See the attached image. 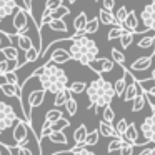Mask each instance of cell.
<instances>
[{"mask_svg":"<svg viewBox=\"0 0 155 155\" xmlns=\"http://www.w3.org/2000/svg\"><path fill=\"white\" fill-rule=\"evenodd\" d=\"M85 94H87L88 102H90V107H87V108H94L95 114H98V108H104L105 105H110L115 97L112 82L105 80L102 75H98L95 80H92L87 85Z\"/></svg>","mask_w":155,"mask_h":155,"instance_id":"6da1fadb","label":"cell"},{"mask_svg":"<svg viewBox=\"0 0 155 155\" xmlns=\"http://www.w3.org/2000/svg\"><path fill=\"white\" fill-rule=\"evenodd\" d=\"M68 54L72 60H77L82 65H88L92 60L98 57V45L95 40H92L88 35H77L74 34L70 37V45H68Z\"/></svg>","mask_w":155,"mask_h":155,"instance_id":"7a4b0ae2","label":"cell"},{"mask_svg":"<svg viewBox=\"0 0 155 155\" xmlns=\"http://www.w3.org/2000/svg\"><path fill=\"white\" fill-rule=\"evenodd\" d=\"M37 80L42 90L48 92V94H57L58 90L68 87V77L65 70L50 60L44 64V72L37 77Z\"/></svg>","mask_w":155,"mask_h":155,"instance_id":"3957f363","label":"cell"},{"mask_svg":"<svg viewBox=\"0 0 155 155\" xmlns=\"http://www.w3.org/2000/svg\"><path fill=\"white\" fill-rule=\"evenodd\" d=\"M32 14L25 8L18 7L14 12V18H12V27H14V34H25L28 30V24H30Z\"/></svg>","mask_w":155,"mask_h":155,"instance_id":"277c9868","label":"cell"},{"mask_svg":"<svg viewBox=\"0 0 155 155\" xmlns=\"http://www.w3.org/2000/svg\"><path fill=\"white\" fill-rule=\"evenodd\" d=\"M17 114H15L14 107L10 104H5V102H0V130L5 132L8 128H12L17 122Z\"/></svg>","mask_w":155,"mask_h":155,"instance_id":"5b68a950","label":"cell"},{"mask_svg":"<svg viewBox=\"0 0 155 155\" xmlns=\"http://www.w3.org/2000/svg\"><path fill=\"white\" fill-rule=\"evenodd\" d=\"M30 125L25 120H17L14 125V132H12V137L14 142L17 145H27L28 143V134H30Z\"/></svg>","mask_w":155,"mask_h":155,"instance_id":"8992f818","label":"cell"},{"mask_svg":"<svg viewBox=\"0 0 155 155\" xmlns=\"http://www.w3.org/2000/svg\"><path fill=\"white\" fill-rule=\"evenodd\" d=\"M140 134L147 142L155 143V112H152V115L143 118V122L140 124Z\"/></svg>","mask_w":155,"mask_h":155,"instance_id":"52a82bcc","label":"cell"},{"mask_svg":"<svg viewBox=\"0 0 155 155\" xmlns=\"http://www.w3.org/2000/svg\"><path fill=\"white\" fill-rule=\"evenodd\" d=\"M114 60H110V58H95V60H92L90 64L87 65V67H90L92 70L95 72V74L102 75V74H107V72H112L114 70Z\"/></svg>","mask_w":155,"mask_h":155,"instance_id":"ba28073f","label":"cell"},{"mask_svg":"<svg viewBox=\"0 0 155 155\" xmlns=\"http://www.w3.org/2000/svg\"><path fill=\"white\" fill-rule=\"evenodd\" d=\"M140 18H142V22H143L147 30H155V0L152 4L143 7V10L140 14Z\"/></svg>","mask_w":155,"mask_h":155,"instance_id":"9c48e42d","label":"cell"},{"mask_svg":"<svg viewBox=\"0 0 155 155\" xmlns=\"http://www.w3.org/2000/svg\"><path fill=\"white\" fill-rule=\"evenodd\" d=\"M45 48L52 52V55H50V62H54V64H57V65L67 64V62H70V60H72V58H70V54H68L67 48H62V47L54 48V45H48V47H45Z\"/></svg>","mask_w":155,"mask_h":155,"instance_id":"30bf717a","label":"cell"},{"mask_svg":"<svg viewBox=\"0 0 155 155\" xmlns=\"http://www.w3.org/2000/svg\"><path fill=\"white\" fill-rule=\"evenodd\" d=\"M122 27H124L125 30L134 32V34H143V32H148L147 28H138V18H137V15H135V10H132V12L127 14Z\"/></svg>","mask_w":155,"mask_h":155,"instance_id":"8fae6325","label":"cell"},{"mask_svg":"<svg viewBox=\"0 0 155 155\" xmlns=\"http://www.w3.org/2000/svg\"><path fill=\"white\" fill-rule=\"evenodd\" d=\"M10 42H15L18 50H22V52H27L34 45V40L27 34H10Z\"/></svg>","mask_w":155,"mask_h":155,"instance_id":"7c38bea8","label":"cell"},{"mask_svg":"<svg viewBox=\"0 0 155 155\" xmlns=\"http://www.w3.org/2000/svg\"><path fill=\"white\" fill-rule=\"evenodd\" d=\"M20 5L17 4V0H0V18H7L10 15H14V12Z\"/></svg>","mask_w":155,"mask_h":155,"instance_id":"4fadbf2b","label":"cell"},{"mask_svg":"<svg viewBox=\"0 0 155 155\" xmlns=\"http://www.w3.org/2000/svg\"><path fill=\"white\" fill-rule=\"evenodd\" d=\"M152 62H153V54L152 55H147V57H140L137 60L132 62L130 68L128 70H134V72H145L152 67Z\"/></svg>","mask_w":155,"mask_h":155,"instance_id":"5bb4252c","label":"cell"},{"mask_svg":"<svg viewBox=\"0 0 155 155\" xmlns=\"http://www.w3.org/2000/svg\"><path fill=\"white\" fill-rule=\"evenodd\" d=\"M122 138H124L125 142H128V143L138 145V130H137V125H135L134 122L127 125V130L124 132Z\"/></svg>","mask_w":155,"mask_h":155,"instance_id":"9a60e30c","label":"cell"},{"mask_svg":"<svg viewBox=\"0 0 155 155\" xmlns=\"http://www.w3.org/2000/svg\"><path fill=\"white\" fill-rule=\"evenodd\" d=\"M0 92L5 95V97H14V98H20L22 97V90L18 85L14 84H0Z\"/></svg>","mask_w":155,"mask_h":155,"instance_id":"2e32d148","label":"cell"},{"mask_svg":"<svg viewBox=\"0 0 155 155\" xmlns=\"http://www.w3.org/2000/svg\"><path fill=\"white\" fill-rule=\"evenodd\" d=\"M44 100H45V90H35V92H32L30 95H28V98H27V104H28V107L30 108H37V107H40L42 104H44Z\"/></svg>","mask_w":155,"mask_h":155,"instance_id":"e0dca14e","label":"cell"},{"mask_svg":"<svg viewBox=\"0 0 155 155\" xmlns=\"http://www.w3.org/2000/svg\"><path fill=\"white\" fill-rule=\"evenodd\" d=\"M87 14L85 12H80L77 17L74 18V34L77 35H82L84 34V28H85V24H87Z\"/></svg>","mask_w":155,"mask_h":155,"instance_id":"ac0fdd59","label":"cell"},{"mask_svg":"<svg viewBox=\"0 0 155 155\" xmlns=\"http://www.w3.org/2000/svg\"><path fill=\"white\" fill-rule=\"evenodd\" d=\"M0 54L4 55V58L10 62H17L18 60V48L14 45H5V47H0Z\"/></svg>","mask_w":155,"mask_h":155,"instance_id":"d6986e66","label":"cell"},{"mask_svg":"<svg viewBox=\"0 0 155 155\" xmlns=\"http://www.w3.org/2000/svg\"><path fill=\"white\" fill-rule=\"evenodd\" d=\"M55 95V98H54V107H57V108H60V107H64L65 105V102L70 98V92H68V88H62V90H58L57 94H54Z\"/></svg>","mask_w":155,"mask_h":155,"instance_id":"ffe728a7","label":"cell"},{"mask_svg":"<svg viewBox=\"0 0 155 155\" xmlns=\"http://www.w3.org/2000/svg\"><path fill=\"white\" fill-rule=\"evenodd\" d=\"M45 138H48L52 143H60V145H67L68 143V140H67V137H65L64 130H54V128H52V132Z\"/></svg>","mask_w":155,"mask_h":155,"instance_id":"44dd1931","label":"cell"},{"mask_svg":"<svg viewBox=\"0 0 155 155\" xmlns=\"http://www.w3.org/2000/svg\"><path fill=\"white\" fill-rule=\"evenodd\" d=\"M98 134L102 135V137H118L117 132H115V127L112 124H107V122L102 120L100 124H98Z\"/></svg>","mask_w":155,"mask_h":155,"instance_id":"7402d4cb","label":"cell"},{"mask_svg":"<svg viewBox=\"0 0 155 155\" xmlns=\"http://www.w3.org/2000/svg\"><path fill=\"white\" fill-rule=\"evenodd\" d=\"M98 20L104 25H115L117 24L114 12H108V10H105V8H100V10H98Z\"/></svg>","mask_w":155,"mask_h":155,"instance_id":"603a6c76","label":"cell"},{"mask_svg":"<svg viewBox=\"0 0 155 155\" xmlns=\"http://www.w3.org/2000/svg\"><path fill=\"white\" fill-rule=\"evenodd\" d=\"M147 100H145V92H138L132 100V112H140L145 107Z\"/></svg>","mask_w":155,"mask_h":155,"instance_id":"cb8c5ba5","label":"cell"},{"mask_svg":"<svg viewBox=\"0 0 155 155\" xmlns=\"http://www.w3.org/2000/svg\"><path fill=\"white\" fill-rule=\"evenodd\" d=\"M112 85H114L115 97H122V95H124L125 87H127V75L124 74L120 78H117V80H115V84H112Z\"/></svg>","mask_w":155,"mask_h":155,"instance_id":"d4e9b609","label":"cell"},{"mask_svg":"<svg viewBox=\"0 0 155 155\" xmlns=\"http://www.w3.org/2000/svg\"><path fill=\"white\" fill-rule=\"evenodd\" d=\"M50 30H54V32H62V34H65V32L68 30V27H67V24L64 22V18H52V22L47 25Z\"/></svg>","mask_w":155,"mask_h":155,"instance_id":"484cf974","label":"cell"},{"mask_svg":"<svg viewBox=\"0 0 155 155\" xmlns=\"http://www.w3.org/2000/svg\"><path fill=\"white\" fill-rule=\"evenodd\" d=\"M134 32H130V30H124L122 32V35L118 37V40H120V45H122V48L124 50H127L128 47L132 45V42H134Z\"/></svg>","mask_w":155,"mask_h":155,"instance_id":"4316f807","label":"cell"},{"mask_svg":"<svg viewBox=\"0 0 155 155\" xmlns=\"http://www.w3.org/2000/svg\"><path fill=\"white\" fill-rule=\"evenodd\" d=\"M155 44V30H152V35H143L140 40L137 42L138 48H150Z\"/></svg>","mask_w":155,"mask_h":155,"instance_id":"83f0119b","label":"cell"},{"mask_svg":"<svg viewBox=\"0 0 155 155\" xmlns=\"http://www.w3.org/2000/svg\"><path fill=\"white\" fill-rule=\"evenodd\" d=\"M98 25H100V20L98 17H94L92 20H87L85 24V28H84V35H92L98 30Z\"/></svg>","mask_w":155,"mask_h":155,"instance_id":"f1b7e54d","label":"cell"},{"mask_svg":"<svg viewBox=\"0 0 155 155\" xmlns=\"http://www.w3.org/2000/svg\"><path fill=\"white\" fill-rule=\"evenodd\" d=\"M68 155H95L92 150H88L84 143H75V147L68 148Z\"/></svg>","mask_w":155,"mask_h":155,"instance_id":"f546056e","label":"cell"},{"mask_svg":"<svg viewBox=\"0 0 155 155\" xmlns=\"http://www.w3.org/2000/svg\"><path fill=\"white\" fill-rule=\"evenodd\" d=\"M87 132L88 130H87V125H85V124L78 125V127L75 128V132H74V142H75V143H84Z\"/></svg>","mask_w":155,"mask_h":155,"instance_id":"4dcf8cb0","label":"cell"},{"mask_svg":"<svg viewBox=\"0 0 155 155\" xmlns=\"http://www.w3.org/2000/svg\"><path fill=\"white\" fill-rule=\"evenodd\" d=\"M98 128L97 130H92V132H87L85 135V140H84V145L85 147H94V145L98 143Z\"/></svg>","mask_w":155,"mask_h":155,"instance_id":"1f68e13d","label":"cell"},{"mask_svg":"<svg viewBox=\"0 0 155 155\" xmlns=\"http://www.w3.org/2000/svg\"><path fill=\"white\" fill-rule=\"evenodd\" d=\"M25 57H24V64H30V62H35L38 60V57H40V52H38V48H35L34 45H32L30 48H28L27 52H24Z\"/></svg>","mask_w":155,"mask_h":155,"instance_id":"d6a6232c","label":"cell"},{"mask_svg":"<svg viewBox=\"0 0 155 155\" xmlns=\"http://www.w3.org/2000/svg\"><path fill=\"white\" fill-rule=\"evenodd\" d=\"M67 88H68V92H70V94H84L85 88H87V84H85V82H82V80H75V82H72Z\"/></svg>","mask_w":155,"mask_h":155,"instance_id":"836d02e7","label":"cell"},{"mask_svg":"<svg viewBox=\"0 0 155 155\" xmlns=\"http://www.w3.org/2000/svg\"><path fill=\"white\" fill-rule=\"evenodd\" d=\"M124 30H125V28L122 27L120 24L112 25V28L108 30V34H107V40H110V42H112V40H117V38L122 35V32H124Z\"/></svg>","mask_w":155,"mask_h":155,"instance_id":"e575fe53","label":"cell"},{"mask_svg":"<svg viewBox=\"0 0 155 155\" xmlns=\"http://www.w3.org/2000/svg\"><path fill=\"white\" fill-rule=\"evenodd\" d=\"M102 120L107 122V124H114L115 112H114V108H112L110 105H105L104 107V110H102Z\"/></svg>","mask_w":155,"mask_h":155,"instance_id":"d590c367","label":"cell"},{"mask_svg":"<svg viewBox=\"0 0 155 155\" xmlns=\"http://www.w3.org/2000/svg\"><path fill=\"white\" fill-rule=\"evenodd\" d=\"M65 110H67V114L70 115V117H74L75 114H77V108H78V104H77V100H75L74 97L70 95V98H68L67 102H65Z\"/></svg>","mask_w":155,"mask_h":155,"instance_id":"8d00e7d4","label":"cell"},{"mask_svg":"<svg viewBox=\"0 0 155 155\" xmlns=\"http://www.w3.org/2000/svg\"><path fill=\"white\" fill-rule=\"evenodd\" d=\"M50 14H52V18H64L70 14V8L65 7V5H60V7H57L55 10H52Z\"/></svg>","mask_w":155,"mask_h":155,"instance_id":"74e56055","label":"cell"},{"mask_svg":"<svg viewBox=\"0 0 155 155\" xmlns=\"http://www.w3.org/2000/svg\"><path fill=\"white\" fill-rule=\"evenodd\" d=\"M110 54H112V60H114V64L125 65V54L124 52H120L118 48H112Z\"/></svg>","mask_w":155,"mask_h":155,"instance_id":"f35d334b","label":"cell"},{"mask_svg":"<svg viewBox=\"0 0 155 155\" xmlns=\"http://www.w3.org/2000/svg\"><path fill=\"white\" fill-rule=\"evenodd\" d=\"M122 143H124V138H122V137H114L110 142H108V145H107V152H108V153L117 152L118 148H120Z\"/></svg>","mask_w":155,"mask_h":155,"instance_id":"ab89813d","label":"cell"},{"mask_svg":"<svg viewBox=\"0 0 155 155\" xmlns=\"http://www.w3.org/2000/svg\"><path fill=\"white\" fill-rule=\"evenodd\" d=\"M64 117V114H62L60 108H50V110L45 114V120H50V122H57L58 118Z\"/></svg>","mask_w":155,"mask_h":155,"instance_id":"60d3db41","label":"cell"},{"mask_svg":"<svg viewBox=\"0 0 155 155\" xmlns=\"http://www.w3.org/2000/svg\"><path fill=\"white\" fill-rule=\"evenodd\" d=\"M127 14H128V8L125 7V5H122L120 8H118L117 12H115V20H117V24H124V20H125V17H127Z\"/></svg>","mask_w":155,"mask_h":155,"instance_id":"b9f144b4","label":"cell"},{"mask_svg":"<svg viewBox=\"0 0 155 155\" xmlns=\"http://www.w3.org/2000/svg\"><path fill=\"white\" fill-rule=\"evenodd\" d=\"M4 80H7V84H14V85H18V75L15 70H8L4 74Z\"/></svg>","mask_w":155,"mask_h":155,"instance_id":"7bdbcfd3","label":"cell"},{"mask_svg":"<svg viewBox=\"0 0 155 155\" xmlns=\"http://www.w3.org/2000/svg\"><path fill=\"white\" fill-rule=\"evenodd\" d=\"M134 148H135L134 143H128V142L124 140V143L120 145L118 152H120V155H134Z\"/></svg>","mask_w":155,"mask_h":155,"instance_id":"ee69618b","label":"cell"},{"mask_svg":"<svg viewBox=\"0 0 155 155\" xmlns=\"http://www.w3.org/2000/svg\"><path fill=\"white\" fill-rule=\"evenodd\" d=\"M127 125H128L127 118H120V120H117V124H115V132H117L118 137L124 135V132L127 130Z\"/></svg>","mask_w":155,"mask_h":155,"instance_id":"f6af8a7d","label":"cell"},{"mask_svg":"<svg viewBox=\"0 0 155 155\" xmlns=\"http://www.w3.org/2000/svg\"><path fill=\"white\" fill-rule=\"evenodd\" d=\"M52 125H54V122H50V120H45L44 122L42 130H40V134H38V140H40V138H45L48 134H50V132H52Z\"/></svg>","mask_w":155,"mask_h":155,"instance_id":"bcb514c9","label":"cell"},{"mask_svg":"<svg viewBox=\"0 0 155 155\" xmlns=\"http://www.w3.org/2000/svg\"><path fill=\"white\" fill-rule=\"evenodd\" d=\"M68 125H70V120H67L65 117L58 118L57 122H54V125H52V128L54 130H64V128H67Z\"/></svg>","mask_w":155,"mask_h":155,"instance_id":"7dc6e473","label":"cell"},{"mask_svg":"<svg viewBox=\"0 0 155 155\" xmlns=\"http://www.w3.org/2000/svg\"><path fill=\"white\" fill-rule=\"evenodd\" d=\"M12 150H14L17 155H34L27 145H17V147H12Z\"/></svg>","mask_w":155,"mask_h":155,"instance_id":"c3c4849f","label":"cell"},{"mask_svg":"<svg viewBox=\"0 0 155 155\" xmlns=\"http://www.w3.org/2000/svg\"><path fill=\"white\" fill-rule=\"evenodd\" d=\"M52 22V14L48 10H44V14H42V22L40 25H38V30H40L42 27H45V25H48Z\"/></svg>","mask_w":155,"mask_h":155,"instance_id":"681fc988","label":"cell"},{"mask_svg":"<svg viewBox=\"0 0 155 155\" xmlns=\"http://www.w3.org/2000/svg\"><path fill=\"white\" fill-rule=\"evenodd\" d=\"M60 5H62V0H47V2H45V10L52 12L57 7H60Z\"/></svg>","mask_w":155,"mask_h":155,"instance_id":"f907efd6","label":"cell"},{"mask_svg":"<svg viewBox=\"0 0 155 155\" xmlns=\"http://www.w3.org/2000/svg\"><path fill=\"white\" fill-rule=\"evenodd\" d=\"M102 8H105V10H108V12H114L115 0H102Z\"/></svg>","mask_w":155,"mask_h":155,"instance_id":"816d5d0a","label":"cell"},{"mask_svg":"<svg viewBox=\"0 0 155 155\" xmlns=\"http://www.w3.org/2000/svg\"><path fill=\"white\" fill-rule=\"evenodd\" d=\"M138 155H155V147H145L142 152H138Z\"/></svg>","mask_w":155,"mask_h":155,"instance_id":"f5cc1de1","label":"cell"},{"mask_svg":"<svg viewBox=\"0 0 155 155\" xmlns=\"http://www.w3.org/2000/svg\"><path fill=\"white\" fill-rule=\"evenodd\" d=\"M140 87H142V85H140ZM142 88H143V92L148 95V97H155V87H150V88H145V87H142Z\"/></svg>","mask_w":155,"mask_h":155,"instance_id":"db71d44e","label":"cell"},{"mask_svg":"<svg viewBox=\"0 0 155 155\" xmlns=\"http://www.w3.org/2000/svg\"><path fill=\"white\" fill-rule=\"evenodd\" d=\"M150 80H153V82H155V67H153V70H152V77H150Z\"/></svg>","mask_w":155,"mask_h":155,"instance_id":"11a10c76","label":"cell"},{"mask_svg":"<svg viewBox=\"0 0 155 155\" xmlns=\"http://www.w3.org/2000/svg\"><path fill=\"white\" fill-rule=\"evenodd\" d=\"M2 145L4 143H0V155H4V148H2Z\"/></svg>","mask_w":155,"mask_h":155,"instance_id":"9f6ffc18","label":"cell"},{"mask_svg":"<svg viewBox=\"0 0 155 155\" xmlns=\"http://www.w3.org/2000/svg\"><path fill=\"white\" fill-rule=\"evenodd\" d=\"M67 2H68V4H72V5H74L75 2H77V0H67Z\"/></svg>","mask_w":155,"mask_h":155,"instance_id":"6f0895ef","label":"cell"},{"mask_svg":"<svg viewBox=\"0 0 155 155\" xmlns=\"http://www.w3.org/2000/svg\"><path fill=\"white\" fill-rule=\"evenodd\" d=\"M153 57H155V44H153Z\"/></svg>","mask_w":155,"mask_h":155,"instance_id":"680465c9","label":"cell"},{"mask_svg":"<svg viewBox=\"0 0 155 155\" xmlns=\"http://www.w3.org/2000/svg\"><path fill=\"white\" fill-rule=\"evenodd\" d=\"M2 22H4V18H0V25H2Z\"/></svg>","mask_w":155,"mask_h":155,"instance_id":"91938a15","label":"cell"},{"mask_svg":"<svg viewBox=\"0 0 155 155\" xmlns=\"http://www.w3.org/2000/svg\"><path fill=\"white\" fill-rule=\"evenodd\" d=\"M0 137H2V130H0Z\"/></svg>","mask_w":155,"mask_h":155,"instance_id":"94428289","label":"cell"}]
</instances>
